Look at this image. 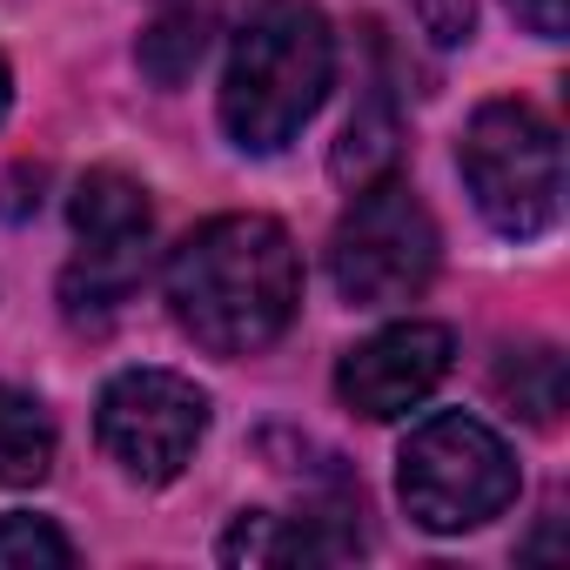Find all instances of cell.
I'll return each mask as SVG.
<instances>
[{
	"instance_id": "obj_5",
	"label": "cell",
	"mask_w": 570,
	"mask_h": 570,
	"mask_svg": "<svg viewBox=\"0 0 570 570\" xmlns=\"http://www.w3.org/2000/svg\"><path fill=\"white\" fill-rule=\"evenodd\" d=\"M436 275V222L410 181L383 175L356 188L330 235V282L350 309H403Z\"/></svg>"
},
{
	"instance_id": "obj_11",
	"label": "cell",
	"mask_w": 570,
	"mask_h": 570,
	"mask_svg": "<svg viewBox=\"0 0 570 570\" xmlns=\"http://www.w3.org/2000/svg\"><path fill=\"white\" fill-rule=\"evenodd\" d=\"M396 141H403V128H396V101L376 88V95L350 115V128H343V141H336V155H330L336 181H343V188H370V181H383V175L396 168Z\"/></svg>"
},
{
	"instance_id": "obj_9",
	"label": "cell",
	"mask_w": 570,
	"mask_h": 570,
	"mask_svg": "<svg viewBox=\"0 0 570 570\" xmlns=\"http://www.w3.org/2000/svg\"><path fill=\"white\" fill-rule=\"evenodd\" d=\"M363 497L343 510H303V517H275V510H242L222 537V563H336L363 550Z\"/></svg>"
},
{
	"instance_id": "obj_4",
	"label": "cell",
	"mask_w": 570,
	"mask_h": 570,
	"mask_svg": "<svg viewBox=\"0 0 570 570\" xmlns=\"http://www.w3.org/2000/svg\"><path fill=\"white\" fill-rule=\"evenodd\" d=\"M396 497L436 537L483 530L490 517H503L517 503V456L490 423L443 410L410 430V443L396 456Z\"/></svg>"
},
{
	"instance_id": "obj_2",
	"label": "cell",
	"mask_w": 570,
	"mask_h": 570,
	"mask_svg": "<svg viewBox=\"0 0 570 570\" xmlns=\"http://www.w3.org/2000/svg\"><path fill=\"white\" fill-rule=\"evenodd\" d=\"M336 35L316 0H262L222 75V128L242 155H282L330 101Z\"/></svg>"
},
{
	"instance_id": "obj_13",
	"label": "cell",
	"mask_w": 570,
	"mask_h": 570,
	"mask_svg": "<svg viewBox=\"0 0 570 570\" xmlns=\"http://www.w3.org/2000/svg\"><path fill=\"white\" fill-rule=\"evenodd\" d=\"M208 35H215V14H195V8H161L155 14V28L141 35V75L155 81V88H181L195 68H202V55H208Z\"/></svg>"
},
{
	"instance_id": "obj_6",
	"label": "cell",
	"mask_w": 570,
	"mask_h": 570,
	"mask_svg": "<svg viewBox=\"0 0 570 570\" xmlns=\"http://www.w3.org/2000/svg\"><path fill=\"white\" fill-rule=\"evenodd\" d=\"M68 222H75L81 248L61 275V303H68L75 323H101L135 296V282L148 268L155 208H148L141 181H128L121 168H95V175H81V188L68 202Z\"/></svg>"
},
{
	"instance_id": "obj_12",
	"label": "cell",
	"mask_w": 570,
	"mask_h": 570,
	"mask_svg": "<svg viewBox=\"0 0 570 570\" xmlns=\"http://www.w3.org/2000/svg\"><path fill=\"white\" fill-rule=\"evenodd\" d=\"M497 396L523 416V423H537V430H557L563 423V356L550 350V343H530V350H503V363H497Z\"/></svg>"
},
{
	"instance_id": "obj_10",
	"label": "cell",
	"mask_w": 570,
	"mask_h": 570,
	"mask_svg": "<svg viewBox=\"0 0 570 570\" xmlns=\"http://www.w3.org/2000/svg\"><path fill=\"white\" fill-rule=\"evenodd\" d=\"M55 470V416L41 396L0 383V490H28Z\"/></svg>"
},
{
	"instance_id": "obj_7",
	"label": "cell",
	"mask_w": 570,
	"mask_h": 570,
	"mask_svg": "<svg viewBox=\"0 0 570 570\" xmlns=\"http://www.w3.org/2000/svg\"><path fill=\"white\" fill-rule=\"evenodd\" d=\"M95 436L128 483H175L208 436V396L175 370H121L101 390Z\"/></svg>"
},
{
	"instance_id": "obj_15",
	"label": "cell",
	"mask_w": 570,
	"mask_h": 570,
	"mask_svg": "<svg viewBox=\"0 0 570 570\" xmlns=\"http://www.w3.org/2000/svg\"><path fill=\"white\" fill-rule=\"evenodd\" d=\"M410 8L436 48H463L476 35V0H410Z\"/></svg>"
},
{
	"instance_id": "obj_1",
	"label": "cell",
	"mask_w": 570,
	"mask_h": 570,
	"mask_svg": "<svg viewBox=\"0 0 570 570\" xmlns=\"http://www.w3.org/2000/svg\"><path fill=\"white\" fill-rule=\"evenodd\" d=\"M168 309L208 356H262L303 309V255L275 215H215L168 255Z\"/></svg>"
},
{
	"instance_id": "obj_16",
	"label": "cell",
	"mask_w": 570,
	"mask_h": 570,
	"mask_svg": "<svg viewBox=\"0 0 570 570\" xmlns=\"http://www.w3.org/2000/svg\"><path fill=\"white\" fill-rule=\"evenodd\" d=\"M510 14H517L537 41H563V28H570V0H510Z\"/></svg>"
},
{
	"instance_id": "obj_17",
	"label": "cell",
	"mask_w": 570,
	"mask_h": 570,
	"mask_svg": "<svg viewBox=\"0 0 570 570\" xmlns=\"http://www.w3.org/2000/svg\"><path fill=\"white\" fill-rule=\"evenodd\" d=\"M161 8H195V14H215L222 0H161Z\"/></svg>"
},
{
	"instance_id": "obj_18",
	"label": "cell",
	"mask_w": 570,
	"mask_h": 570,
	"mask_svg": "<svg viewBox=\"0 0 570 570\" xmlns=\"http://www.w3.org/2000/svg\"><path fill=\"white\" fill-rule=\"evenodd\" d=\"M8 101H14V75H8V61H0V115H8Z\"/></svg>"
},
{
	"instance_id": "obj_8",
	"label": "cell",
	"mask_w": 570,
	"mask_h": 570,
	"mask_svg": "<svg viewBox=\"0 0 570 570\" xmlns=\"http://www.w3.org/2000/svg\"><path fill=\"white\" fill-rule=\"evenodd\" d=\"M450 363H456V336L443 323H390L336 363V396L363 423H396L450 376Z\"/></svg>"
},
{
	"instance_id": "obj_14",
	"label": "cell",
	"mask_w": 570,
	"mask_h": 570,
	"mask_svg": "<svg viewBox=\"0 0 570 570\" xmlns=\"http://www.w3.org/2000/svg\"><path fill=\"white\" fill-rule=\"evenodd\" d=\"M68 563H75V543L48 517H28V510L0 517V570H68Z\"/></svg>"
},
{
	"instance_id": "obj_3",
	"label": "cell",
	"mask_w": 570,
	"mask_h": 570,
	"mask_svg": "<svg viewBox=\"0 0 570 570\" xmlns=\"http://www.w3.org/2000/svg\"><path fill=\"white\" fill-rule=\"evenodd\" d=\"M456 168L470 181L476 215L510 235L537 242L563 215V141L530 101H483L463 128Z\"/></svg>"
}]
</instances>
